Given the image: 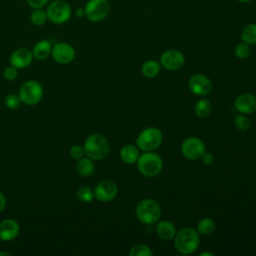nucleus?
I'll use <instances>...</instances> for the list:
<instances>
[{
	"mask_svg": "<svg viewBox=\"0 0 256 256\" xmlns=\"http://www.w3.org/2000/svg\"><path fill=\"white\" fill-rule=\"evenodd\" d=\"M200 244V236L196 229L191 227L181 228L176 232L174 237V245L176 250L183 254L188 255L194 253Z\"/></svg>",
	"mask_w": 256,
	"mask_h": 256,
	"instance_id": "1",
	"label": "nucleus"
},
{
	"mask_svg": "<svg viewBox=\"0 0 256 256\" xmlns=\"http://www.w3.org/2000/svg\"><path fill=\"white\" fill-rule=\"evenodd\" d=\"M84 154L92 160L104 159L110 150L107 138L99 133L89 135L84 142Z\"/></svg>",
	"mask_w": 256,
	"mask_h": 256,
	"instance_id": "2",
	"label": "nucleus"
},
{
	"mask_svg": "<svg viewBox=\"0 0 256 256\" xmlns=\"http://www.w3.org/2000/svg\"><path fill=\"white\" fill-rule=\"evenodd\" d=\"M161 213L162 210L160 204L152 198L140 200L135 208L136 218L145 225H152L156 223L159 220Z\"/></svg>",
	"mask_w": 256,
	"mask_h": 256,
	"instance_id": "3",
	"label": "nucleus"
},
{
	"mask_svg": "<svg viewBox=\"0 0 256 256\" xmlns=\"http://www.w3.org/2000/svg\"><path fill=\"white\" fill-rule=\"evenodd\" d=\"M137 169L144 177H156L163 169V160L153 151H144L140 154L137 162Z\"/></svg>",
	"mask_w": 256,
	"mask_h": 256,
	"instance_id": "4",
	"label": "nucleus"
},
{
	"mask_svg": "<svg viewBox=\"0 0 256 256\" xmlns=\"http://www.w3.org/2000/svg\"><path fill=\"white\" fill-rule=\"evenodd\" d=\"M163 142V133L157 127H147L137 136L135 143L141 151H154Z\"/></svg>",
	"mask_w": 256,
	"mask_h": 256,
	"instance_id": "5",
	"label": "nucleus"
},
{
	"mask_svg": "<svg viewBox=\"0 0 256 256\" xmlns=\"http://www.w3.org/2000/svg\"><path fill=\"white\" fill-rule=\"evenodd\" d=\"M48 20L53 24L66 23L72 16V8L65 0H54L46 8Z\"/></svg>",
	"mask_w": 256,
	"mask_h": 256,
	"instance_id": "6",
	"label": "nucleus"
},
{
	"mask_svg": "<svg viewBox=\"0 0 256 256\" xmlns=\"http://www.w3.org/2000/svg\"><path fill=\"white\" fill-rule=\"evenodd\" d=\"M18 95L21 102L24 104L28 106L36 105L40 102L43 96L42 85L35 80H29L21 86Z\"/></svg>",
	"mask_w": 256,
	"mask_h": 256,
	"instance_id": "7",
	"label": "nucleus"
},
{
	"mask_svg": "<svg viewBox=\"0 0 256 256\" xmlns=\"http://www.w3.org/2000/svg\"><path fill=\"white\" fill-rule=\"evenodd\" d=\"M85 17L91 22L104 20L110 11L108 0H88L84 6Z\"/></svg>",
	"mask_w": 256,
	"mask_h": 256,
	"instance_id": "8",
	"label": "nucleus"
},
{
	"mask_svg": "<svg viewBox=\"0 0 256 256\" xmlns=\"http://www.w3.org/2000/svg\"><path fill=\"white\" fill-rule=\"evenodd\" d=\"M180 150L183 157L193 161L201 158L203 153L206 151V146L200 138L190 136L183 140Z\"/></svg>",
	"mask_w": 256,
	"mask_h": 256,
	"instance_id": "9",
	"label": "nucleus"
},
{
	"mask_svg": "<svg viewBox=\"0 0 256 256\" xmlns=\"http://www.w3.org/2000/svg\"><path fill=\"white\" fill-rule=\"evenodd\" d=\"M185 63L184 54L177 49H169L163 52L160 56V64L165 69L175 71L183 67Z\"/></svg>",
	"mask_w": 256,
	"mask_h": 256,
	"instance_id": "10",
	"label": "nucleus"
},
{
	"mask_svg": "<svg viewBox=\"0 0 256 256\" xmlns=\"http://www.w3.org/2000/svg\"><path fill=\"white\" fill-rule=\"evenodd\" d=\"M188 88L197 96H206L212 91V83L207 76L194 74L188 80Z\"/></svg>",
	"mask_w": 256,
	"mask_h": 256,
	"instance_id": "11",
	"label": "nucleus"
},
{
	"mask_svg": "<svg viewBox=\"0 0 256 256\" xmlns=\"http://www.w3.org/2000/svg\"><path fill=\"white\" fill-rule=\"evenodd\" d=\"M118 193L117 185L110 180L100 181L94 189V196L100 202H110L115 199Z\"/></svg>",
	"mask_w": 256,
	"mask_h": 256,
	"instance_id": "12",
	"label": "nucleus"
},
{
	"mask_svg": "<svg viewBox=\"0 0 256 256\" xmlns=\"http://www.w3.org/2000/svg\"><path fill=\"white\" fill-rule=\"evenodd\" d=\"M51 55L57 63L69 64L75 58V49L68 43L60 42L52 46Z\"/></svg>",
	"mask_w": 256,
	"mask_h": 256,
	"instance_id": "13",
	"label": "nucleus"
},
{
	"mask_svg": "<svg viewBox=\"0 0 256 256\" xmlns=\"http://www.w3.org/2000/svg\"><path fill=\"white\" fill-rule=\"evenodd\" d=\"M234 107L241 114H252L256 111V96L251 93H242L236 97Z\"/></svg>",
	"mask_w": 256,
	"mask_h": 256,
	"instance_id": "14",
	"label": "nucleus"
},
{
	"mask_svg": "<svg viewBox=\"0 0 256 256\" xmlns=\"http://www.w3.org/2000/svg\"><path fill=\"white\" fill-rule=\"evenodd\" d=\"M33 60V53L28 48H18L10 56V64L17 68L22 69L28 67Z\"/></svg>",
	"mask_w": 256,
	"mask_h": 256,
	"instance_id": "15",
	"label": "nucleus"
},
{
	"mask_svg": "<svg viewBox=\"0 0 256 256\" xmlns=\"http://www.w3.org/2000/svg\"><path fill=\"white\" fill-rule=\"evenodd\" d=\"M20 231L18 223L13 219H5L0 223V239L11 241L15 239Z\"/></svg>",
	"mask_w": 256,
	"mask_h": 256,
	"instance_id": "16",
	"label": "nucleus"
},
{
	"mask_svg": "<svg viewBox=\"0 0 256 256\" xmlns=\"http://www.w3.org/2000/svg\"><path fill=\"white\" fill-rule=\"evenodd\" d=\"M156 233L158 237L164 241L174 239L177 232L175 225L169 220H161L156 222Z\"/></svg>",
	"mask_w": 256,
	"mask_h": 256,
	"instance_id": "17",
	"label": "nucleus"
},
{
	"mask_svg": "<svg viewBox=\"0 0 256 256\" xmlns=\"http://www.w3.org/2000/svg\"><path fill=\"white\" fill-rule=\"evenodd\" d=\"M119 155H120V159L125 164H128V165L135 164L140 156V149L136 145L127 144L121 148Z\"/></svg>",
	"mask_w": 256,
	"mask_h": 256,
	"instance_id": "18",
	"label": "nucleus"
},
{
	"mask_svg": "<svg viewBox=\"0 0 256 256\" xmlns=\"http://www.w3.org/2000/svg\"><path fill=\"white\" fill-rule=\"evenodd\" d=\"M52 51V44L48 40H41L37 42L32 50L33 57L38 60H45Z\"/></svg>",
	"mask_w": 256,
	"mask_h": 256,
	"instance_id": "19",
	"label": "nucleus"
},
{
	"mask_svg": "<svg viewBox=\"0 0 256 256\" xmlns=\"http://www.w3.org/2000/svg\"><path fill=\"white\" fill-rule=\"evenodd\" d=\"M76 171L82 177H89L94 172V163L92 159L82 157L78 159L76 164Z\"/></svg>",
	"mask_w": 256,
	"mask_h": 256,
	"instance_id": "20",
	"label": "nucleus"
},
{
	"mask_svg": "<svg viewBox=\"0 0 256 256\" xmlns=\"http://www.w3.org/2000/svg\"><path fill=\"white\" fill-rule=\"evenodd\" d=\"M212 111V105L209 99L201 98L198 100L194 106V113L199 118H206L210 115Z\"/></svg>",
	"mask_w": 256,
	"mask_h": 256,
	"instance_id": "21",
	"label": "nucleus"
},
{
	"mask_svg": "<svg viewBox=\"0 0 256 256\" xmlns=\"http://www.w3.org/2000/svg\"><path fill=\"white\" fill-rule=\"evenodd\" d=\"M161 64L156 60H147L143 63L141 67L142 74L147 78H154L160 72Z\"/></svg>",
	"mask_w": 256,
	"mask_h": 256,
	"instance_id": "22",
	"label": "nucleus"
},
{
	"mask_svg": "<svg viewBox=\"0 0 256 256\" xmlns=\"http://www.w3.org/2000/svg\"><path fill=\"white\" fill-rule=\"evenodd\" d=\"M241 40L249 45L256 44V23H250L242 29Z\"/></svg>",
	"mask_w": 256,
	"mask_h": 256,
	"instance_id": "23",
	"label": "nucleus"
},
{
	"mask_svg": "<svg viewBox=\"0 0 256 256\" xmlns=\"http://www.w3.org/2000/svg\"><path fill=\"white\" fill-rule=\"evenodd\" d=\"M215 230V222L209 217H204L197 223V232L199 235H210Z\"/></svg>",
	"mask_w": 256,
	"mask_h": 256,
	"instance_id": "24",
	"label": "nucleus"
},
{
	"mask_svg": "<svg viewBox=\"0 0 256 256\" xmlns=\"http://www.w3.org/2000/svg\"><path fill=\"white\" fill-rule=\"evenodd\" d=\"M30 21L35 26H42L48 21L46 10H43L42 8L33 9V11L30 14Z\"/></svg>",
	"mask_w": 256,
	"mask_h": 256,
	"instance_id": "25",
	"label": "nucleus"
},
{
	"mask_svg": "<svg viewBox=\"0 0 256 256\" xmlns=\"http://www.w3.org/2000/svg\"><path fill=\"white\" fill-rule=\"evenodd\" d=\"M130 256H152L153 252L151 248L145 244H136L129 250Z\"/></svg>",
	"mask_w": 256,
	"mask_h": 256,
	"instance_id": "26",
	"label": "nucleus"
},
{
	"mask_svg": "<svg viewBox=\"0 0 256 256\" xmlns=\"http://www.w3.org/2000/svg\"><path fill=\"white\" fill-rule=\"evenodd\" d=\"M234 125L240 131H246L251 126V121L245 114H237L234 117Z\"/></svg>",
	"mask_w": 256,
	"mask_h": 256,
	"instance_id": "27",
	"label": "nucleus"
},
{
	"mask_svg": "<svg viewBox=\"0 0 256 256\" xmlns=\"http://www.w3.org/2000/svg\"><path fill=\"white\" fill-rule=\"evenodd\" d=\"M77 197L80 201L84 203H90L94 200V191H92L89 187L87 186H82L78 189L77 191Z\"/></svg>",
	"mask_w": 256,
	"mask_h": 256,
	"instance_id": "28",
	"label": "nucleus"
},
{
	"mask_svg": "<svg viewBox=\"0 0 256 256\" xmlns=\"http://www.w3.org/2000/svg\"><path fill=\"white\" fill-rule=\"evenodd\" d=\"M250 53H251L250 45L245 42L238 43L234 48V54L239 59H246L250 55Z\"/></svg>",
	"mask_w": 256,
	"mask_h": 256,
	"instance_id": "29",
	"label": "nucleus"
},
{
	"mask_svg": "<svg viewBox=\"0 0 256 256\" xmlns=\"http://www.w3.org/2000/svg\"><path fill=\"white\" fill-rule=\"evenodd\" d=\"M4 103H5L6 107H8L9 109H16L20 106L21 100H20L19 95L15 94V93H10L5 97Z\"/></svg>",
	"mask_w": 256,
	"mask_h": 256,
	"instance_id": "30",
	"label": "nucleus"
},
{
	"mask_svg": "<svg viewBox=\"0 0 256 256\" xmlns=\"http://www.w3.org/2000/svg\"><path fill=\"white\" fill-rule=\"evenodd\" d=\"M69 154H70V156L73 159L78 160V159L83 157V155H84V148L82 146H80V145H74V146L71 147V149L69 151Z\"/></svg>",
	"mask_w": 256,
	"mask_h": 256,
	"instance_id": "31",
	"label": "nucleus"
},
{
	"mask_svg": "<svg viewBox=\"0 0 256 256\" xmlns=\"http://www.w3.org/2000/svg\"><path fill=\"white\" fill-rule=\"evenodd\" d=\"M3 75H4V78L8 81H13L14 79H16L17 75H18V72H17V68L13 67L12 65L10 67H7L5 68L4 72H3Z\"/></svg>",
	"mask_w": 256,
	"mask_h": 256,
	"instance_id": "32",
	"label": "nucleus"
},
{
	"mask_svg": "<svg viewBox=\"0 0 256 256\" xmlns=\"http://www.w3.org/2000/svg\"><path fill=\"white\" fill-rule=\"evenodd\" d=\"M26 2L30 8L38 9L45 7L49 3V0H26Z\"/></svg>",
	"mask_w": 256,
	"mask_h": 256,
	"instance_id": "33",
	"label": "nucleus"
},
{
	"mask_svg": "<svg viewBox=\"0 0 256 256\" xmlns=\"http://www.w3.org/2000/svg\"><path fill=\"white\" fill-rule=\"evenodd\" d=\"M201 159H202V162L205 164V165H210L214 162V155L210 152H204L203 155L201 156Z\"/></svg>",
	"mask_w": 256,
	"mask_h": 256,
	"instance_id": "34",
	"label": "nucleus"
},
{
	"mask_svg": "<svg viewBox=\"0 0 256 256\" xmlns=\"http://www.w3.org/2000/svg\"><path fill=\"white\" fill-rule=\"evenodd\" d=\"M74 15L77 17V18H83L85 17V10H84V7H78L75 9L74 11Z\"/></svg>",
	"mask_w": 256,
	"mask_h": 256,
	"instance_id": "35",
	"label": "nucleus"
},
{
	"mask_svg": "<svg viewBox=\"0 0 256 256\" xmlns=\"http://www.w3.org/2000/svg\"><path fill=\"white\" fill-rule=\"evenodd\" d=\"M5 206H6V198L3 195V193L0 192V212L4 210Z\"/></svg>",
	"mask_w": 256,
	"mask_h": 256,
	"instance_id": "36",
	"label": "nucleus"
},
{
	"mask_svg": "<svg viewBox=\"0 0 256 256\" xmlns=\"http://www.w3.org/2000/svg\"><path fill=\"white\" fill-rule=\"evenodd\" d=\"M199 255L200 256H214V253H212V252H202Z\"/></svg>",
	"mask_w": 256,
	"mask_h": 256,
	"instance_id": "37",
	"label": "nucleus"
},
{
	"mask_svg": "<svg viewBox=\"0 0 256 256\" xmlns=\"http://www.w3.org/2000/svg\"><path fill=\"white\" fill-rule=\"evenodd\" d=\"M237 1L240 2V3H248V2H250L252 0H237Z\"/></svg>",
	"mask_w": 256,
	"mask_h": 256,
	"instance_id": "38",
	"label": "nucleus"
},
{
	"mask_svg": "<svg viewBox=\"0 0 256 256\" xmlns=\"http://www.w3.org/2000/svg\"><path fill=\"white\" fill-rule=\"evenodd\" d=\"M2 255H8V256H9L10 254H9L8 252H1V253H0V256H2Z\"/></svg>",
	"mask_w": 256,
	"mask_h": 256,
	"instance_id": "39",
	"label": "nucleus"
}]
</instances>
